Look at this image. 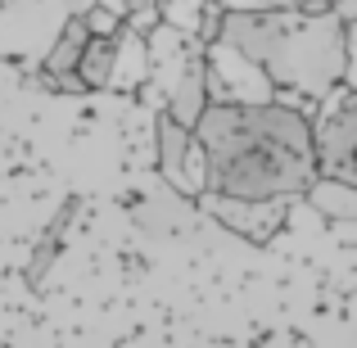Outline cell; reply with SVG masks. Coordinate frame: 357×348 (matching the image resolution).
Segmentation results:
<instances>
[{
  "mask_svg": "<svg viewBox=\"0 0 357 348\" xmlns=\"http://www.w3.org/2000/svg\"><path fill=\"white\" fill-rule=\"evenodd\" d=\"M208 5H213V0H158V23L172 27L176 36H190V41H195V32H199L204 9H208Z\"/></svg>",
  "mask_w": 357,
  "mask_h": 348,
  "instance_id": "12",
  "label": "cell"
},
{
  "mask_svg": "<svg viewBox=\"0 0 357 348\" xmlns=\"http://www.w3.org/2000/svg\"><path fill=\"white\" fill-rule=\"evenodd\" d=\"M68 213H73V209H63V213H59V222H54V227L45 231V240L36 244L32 262H27V280H32V285H41V280H45V271H50L54 253H59V231H63V222H68Z\"/></svg>",
  "mask_w": 357,
  "mask_h": 348,
  "instance_id": "14",
  "label": "cell"
},
{
  "mask_svg": "<svg viewBox=\"0 0 357 348\" xmlns=\"http://www.w3.org/2000/svg\"><path fill=\"white\" fill-rule=\"evenodd\" d=\"M96 5H100V0H59V9H63L68 18H86Z\"/></svg>",
  "mask_w": 357,
  "mask_h": 348,
  "instance_id": "18",
  "label": "cell"
},
{
  "mask_svg": "<svg viewBox=\"0 0 357 348\" xmlns=\"http://www.w3.org/2000/svg\"><path fill=\"white\" fill-rule=\"evenodd\" d=\"M199 209L218 222L222 231L240 235L249 244H271L276 231L285 227L289 218V204H240V199H218V195H204Z\"/></svg>",
  "mask_w": 357,
  "mask_h": 348,
  "instance_id": "7",
  "label": "cell"
},
{
  "mask_svg": "<svg viewBox=\"0 0 357 348\" xmlns=\"http://www.w3.org/2000/svg\"><path fill=\"white\" fill-rule=\"evenodd\" d=\"M222 27H227V9L213 0V5L204 9V23H199V32H195V41H199V45H218L222 41Z\"/></svg>",
  "mask_w": 357,
  "mask_h": 348,
  "instance_id": "16",
  "label": "cell"
},
{
  "mask_svg": "<svg viewBox=\"0 0 357 348\" xmlns=\"http://www.w3.org/2000/svg\"><path fill=\"white\" fill-rule=\"evenodd\" d=\"M0 5H5V0H0Z\"/></svg>",
  "mask_w": 357,
  "mask_h": 348,
  "instance_id": "20",
  "label": "cell"
},
{
  "mask_svg": "<svg viewBox=\"0 0 357 348\" xmlns=\"http://www.w3.org/2000/svg\"><path fill=\"white\" fill-rule=\"evenodd\" d=\"M82 27H86L91 41H118V36H122V9L109 5V0H100V5L82 18Z\"/></svg>",
  "mask_w": 357,
  "mask_h": 348,
  "instance_id": "13",
  "label": "cell"
},
{
  "mask_svg": "<svg viewBox=\"0 0 357 348\" xmlns=\"http://www.w3.org/2000/svg\"><path fill=\"white\" fill-rule=\"evenodd\" d=\"M303 204L326 222H340V227H357V186L349 181H331V176H317L307 186Z\"/></svg>",
  "mask_w": 357,
  "mask_h": 348,
  "instance_id": "8",
  "label": "cell"
},
{
  "mask_svg": "<svg viewBox=\"0 0 357 348\" xmlns=\"http://www.w3.org/2000/svg\"><path fill=\"white\" fill-rule=\"evenodd\" d=\"M114 50H118V41H86L82 63H77V77H82L86 91H109V77H114Z\"/></svg>",
  "mask_w": 357,
  "mask_h": 348,
  "instance_id": "11",
  "label": "cell"
},
{
  "mask_svg": "<svg viewBox=\"0 0 357 348\" xmlns=\"http://www.w3.org/2000/svg\"><path fill=\"white\" fill-rule=\"evenodd\" d=\"M208 195L240 204H303L317 181L312 114L271 105H208L195 122Z\"/></svg>",
  "mask_w": 357,
  "mask_h": 348,
  "instance_id": "1",
  "label": "cell"
},
{
  "mask_svg": "<svg viewBox=\"0 0 357 348\" xmlns=\"http://www.w3.org/2000/svg\"><path fill=\"white\" fill-rule=\"evenodd\" d=\"M227 14H285V9H303V0H218Z\"/></svg>",
  "mask_w": 357,
  "mask_h": 348,
  "instance_id": "15",
  "label": "cell"
},
{
  "mask_svg": "<svg viewBox=\"0 0 357 348\" xmlns=\"http://www.w3.org/2000/svg\"><path fill=\"white\" fill-rule=\"evenodd\" d=\"M317 5H326V9H335V14L344 18V23H353L357 18V0H317Z\"/></svg>",
  "mask_w": 357,
  "mask_h": 348,
  "instance_id": "19",
  "label": "cell"
},
{
  "mask_svg": "<svg viewBox=\"0 0 357 348\" xmlns=\"http://www.w3.org/2000/svg\"><path fill=\"white\" fill-rule=\"evenodd\" d=\"M340 86L357 91V18L344 23V82H340Z\"/></svg>",
  "mask_w": 357,
  "mask_h": 348,
  "instance_id": "17",
  "label": "cell"
},
{
  "mask_svg": "<svg viewBox=\"0 0 357 348\" xmlns=\"http://www.w3.org/2000/svg\"><path fill=\"white\" fill-rule=\"evenodd\" d=\"M154 163H158V176H163L167 190H176L181 199H195L199 204L208 195V176H204V149L195 140L190 127L172 122L167 114L154 118Z\"/></svg>",
  "mask_w": 357,
  "mask_h": 348,
  "instance_id": "6",
  "label": "cell"
},
{
  "mask_svg": "<svg viewBox=\"0 0 357 348\" xmlns=\"http://www.w3.org/2000/svg\"><path fill=\"white\" fill-rule=\"evenodd\" d=\"M204 86H208V105H271L276 86L267 82V73L258 63H249L231 45H204Z\"/></svg>",
  "mask_w": 357,
  "mask_h": 348,
  "instance_id": "5",
  "label": "cell"
},
{
  "mask_svg": "<svg viewBox=\"0 0 357 348\" xmlns=\"http://www.w3.org/2000/svg\"><path fill=\"white\" fill-rule=\"evenodd\" d=\"M86 41H91V36H86V27H82V18H68V27L54 36V45L45 50V59H41V82H45V86H50V82H63V77H73V73H77Z\"/></svg>",
  "mask_w": 357,
  "mask_h": 348,
  "instance_id": "10",
  "label": "cell"
},
{
  "mask_svg": "<svg viewBox=\"0 0 357 348\" xmlns=\"http://www.w3.org/2000/svg\"><path fill=\"white\" fill-rule=\"evenodd\" d=\"M145 86H149V45H145V36H136V32L122 27L118 50H114L109 91H145Z\"/></svg>",
  "mask_w": 357,
  "mask_h": 348,
  "instance_id": "9",
  "label": "cell"
},
{
  "mask_svg": "<svg viewBox=\"0 0 357 348\" xmlns=\"http://www.w3.org/2000/svg\"><path fill=\"white\" fill-rule=\"evenodd\" d=\"M312 163L317 176L357 186V91L335 86L312 109Z\"/></svg>",
  "mask_w": 357,
  "mask_h": 348,
  "instance_id": "3",
  "label": "cell"
},
{
  "mask_svg": "<svg viewBox=\"0 0 357 348\" xmlns=\"http://www.w3.org/2000/svg\"><path fill=\"white\" fill-rule=\"evenodd\" d=\"M222 45L258 63L280 105L303 114L344 82V18L317 0L285 14H227Z\"/></svg>",
  "mask_w": 357,
  "mask_h": 348,
  "instance_id": "2",
  "label": "cell"
},
{
  "mask_svg": "<svg viewBox=\"0 0 357 348\" xmlns=\"http://www.w3.org/2000/svg\"><path fill=\"white\" fill-rule=\"evenodd\" d=\"M63 27H68V14L59 9V0H5L0 5V54L41 63Z\"/></svg>",
  "mask_w": 357,
  "mask_h": 348,
  "instance_id": "4",
  "label": "cell"
}]
</instances>
